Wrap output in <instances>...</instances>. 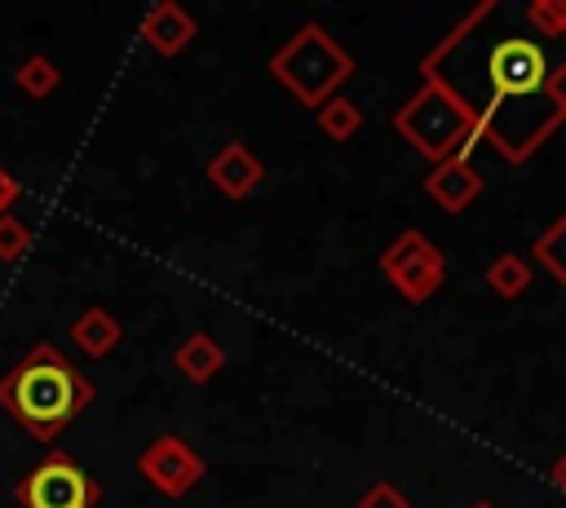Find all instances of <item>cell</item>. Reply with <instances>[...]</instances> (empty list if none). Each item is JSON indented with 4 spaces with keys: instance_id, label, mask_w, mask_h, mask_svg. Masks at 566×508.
Wrapping results in <instances>:
<instances>
[{
    "instance_id": "cell-2",
    "label": "cell",
    "mask_w": 566,
    "mask_h": 508,
    "mask_svg": "<svg viewBox=\"0 0 566 508\" xmlns=\"http://www.w3.org/2000/svg\"><path fill=\"white\" fill-rule=\"evenodd\" d=\"M500 106H473L442 71L420 66V88L394 110V133L402 141H411L416 155H424L429 163H442L451 155H464L486 137V128L495 124Z\"/></svg>"
},
{
    "instance_id": "cell-6",
    "label": "cell",
    "mask_w": 566,
    "mask_h": 508,
    "mask_svg": "<svg viewBox=\"0 0 566 508\" xmlns=\"http://www.w3.org/2000/svg\"><path fill=\"white\" fill-rule=\"evenodd\" d=\"M137 473H142V481H146L150 490H159V495H168V499H186V495L203 481L208 459H203L186 437L159 433V437L137 455Z\"/></svg>"
},
{
    "instance_id": "cell-22",
    "label": "cell",
    "mask_w": 566,
    "mask_h": 508,
    "mask_svg": "<svg viewBox=\"0 0 566 508\" xmlns=\"http://www.w3.org/2000/svg\"><path fill=\"white\" fill-rule=\"evenodd\" d=\"M548 486L566 495V451H562V455H557V459L548 464Z\"/></svg>"
},
{
    "instance_id": "cell-5",
    "label": "cell",
    "mask_w": 566,
    "mask_h": 508,
    "mask_svg": "<svg viewBox=\"0 0 566 508\" xmlns=\"http://www.w3.org/2000/svg\"><path fill=\"white\" fill-rule=\"evenodd\" d=\"M13 495L22 508H97L102 490L66 451H53L18 481Z\"/></svg>"
},
{
    "instance_id": "cell-1",
    "label": "cell",
    "mask_w": 566,
    "mask_h": 508,
    "mask_svg": "<svg viewBox=\"0 0 566 508\" xmlns=\"http://www.w3.org/2000/svg\"><path fill=\"white\" fill-rule=\"evenodd\" d=\"M93 380L53 340H35L0 375V411L13 415L35 442H53L80 411L93 406Z\"/></svg>"
},
{
    "instance_id": "cell-9",
    "label": "cell",
    "mask_w": 566,
    "mask_h": 508,
    "mask_svg": "<svg viewBox=\"0 0 566 508\" xmlns=\"http://www.w3.org/2000/svg\"><path fill=\"white\" fill-rule=\"evenodd\" d=\"M424 194L442 208V212H464L478 194H482V172L473 168V159H464V155H451V159H442V163H433L429 168V177H424Z\"/></svg>"
},
{
    "instance_id": "cell-21",
    "label": "cell",
    "mask_w": 566,
    "mask_h": 508,
    "mask_svg": "<svg viewBox=\"0 0 566 508\" xmlns=\"http://www.w3.org/2000/svg\"><path fill=\"white\" fill-rule=\"evenodd\" d=\"M18 194H22V186H18V177H13V172H9L4 163H0V216H4V212H9L13 203H18Z\"/></svg>"
},
{
    "instance_id": "cell-11",
    "label": "cell",
    "mask_w": 566,
    "mask_h": 508,
    "mask_svg": "<svg viewBox=\"0 0 566 508\" xmlns=\"http://www.w3.org/2000/svg\"><path fill=\"white\" fill-rule=\"evenodd\" d=\"M124 340V322L106 309V305H88L71 318V345L88 358H106L115 345Z\"/></svg>"
},
{
    "instance_id": "cell-4",
    "label": "cell",
    "mask_w": 566,
    "mask_h": 508,
    "mask_svg": "<svg viewBox=\"0 0 566 508\" xmlns=\"http://www.w3.org/2000/svg\"><path fill=\"white\" fill-rule=\"evenodd\" d=\"M380 274L394 283V292L407 305H424L438 296V287L447 283V256L442 247L424 234V230H402L385 252H380Z\"/></svg>"
},
{
    "instance_id": "cell-15",
    "label": "cell",
    "mask_w": 566,
    "mask_h": 508,
    "mask_svg": "<svg viewBox=\"0 0 566 508\" xmlns=\"http://www.w3.org/2000/svg\"><path fill=\"white\" fill-rule=\"evenodd\" d=\"M314 124H318V133H323L327 141H349V137L363 128V106L336 93V97H327V102L314 110Z\"/></svg>"
},
{
    "instance_id": "cell-17",
    "label": "cell",
    "mask_w": 566,
    "mask_h": 508,
    "mask_svg": "<svg viewBox=\"0 0 566 508\" xmlns=\"http://www.w3.org/2000/svg\"><path fill=\"white\" fill-rule=\"evenodd\" d=\"M526 22L548 40H557V35L566 40V0H531L526 4Z\"/></svg>"
},
{
    "instance_id": "cell-13",
    "label": "cell",
    "mask_w": 566,
    "mask_h": 508,
    "mask_svg": "<svg viewBox=\"0 0 566 508\" xmlns=\"http://www.w3.org/2000/svg\"><path fill=\"white\" fill-rule=\"evenodd\" d=\"M486 287L500 296V300H522L531 292V261L517 256V252H500L491 265H486Z\"/></svg>"
},
{
    "instance_id": "cell-3",
    "label": "cell",
    "mask_w": 566,
    "mask_h": 508,
    "mask_svg": "<svg viewBox=\"0 0 566 508\" xmlns=\"http://www.w3.org/2000/svg\"><path fill=\"white\" fill-rule=\"evenodd\" d=\"M270 75L301 102V106H323L327 97L340 93V84L354 75L349 49L323 27V22H301L274 53H270Z\"/></svg>"
},
{
    "instance_id": "cell-12",
    "label": "cell",
    "mask_w": 566,
    "mask_h": 508,
    "mask_svg": "<svg viewBox=\"0 0 566 508\" xmlns=\"http://www.w3.org/2000/svg\"><path fill=\"white\" fill-rule=\"evenodd\" d=\"M172 367L190 380V384H208L221 367H226V349L212 331H190L177 349H172Z\"/></svg>"
},
{
    "instance_id": "cell-16",
    "label": "cell",
    "mask_w": 566,
    "mask_h": 508,
    "mask_svg": "<svg viewBox=\"0 0 566 508\" xmlns=\"http://www.w3.org/2000/svg\"><path fill=\"white\" fill-rule=\"evenodd\" d=\"M57 84H62V71H57V62H53V57H44V53L22 57V62H18V71H13V88H18L22 97H35V102H44Z\"/></svg>"
},
{
    "instance_id": "cell-8",
    "label": "cell",
    "mask_w": 566,
    "mask_h": 508,
    "mask_svg": "<svg viewBox=\"0 0 566 508\" xmlns=\"http://www.w3.org/2000/svg\"><path fill=\"white\" fill-rule=\"evenodd\" d=\"M203 177L212 181L217 194H226V199H248V194L265 181V163L252 155L248 141H230V146H221V150L208 159Z\"/></svg>"
},
{
    "instance_id": "cell-23",
    "label": "cell",
    "mask_w": 566,
    "mask_h": 508,
    "mask_svg": "<svg viewBox=\"0 0 566 508\" xmlns=\"http://www.w3.org/2000/svg\"><path fill=\"white\" fill-rule=\"evenodd\" d=\"M469 508H495V504H491V499H473Z\"/></svg>"
},
{
    "instance_id": "cell-18",
    "label": "cell",
    "mask_w": 566,
    "mask_h": 508,
    "mask_svg": "<svg viewBox=\"0 0 566 508\" xmlns=\"http://www.w3.org/2000/svg\"><path fill=\"white\" fill-rule=\"evenodd\" d=\"M27 247H31V225H27L22 216L4 212V216H0V261L9 265V261H18Z\"/></svg>"
},
{
    "instance_id": "cell-10",
    "label": "cell",
    "mask_w": 566,
    "mask_h": 508,
    "mask_svg": "<svg viewBox=\"0 0 566 508\" xmlns=\"http://www.w3.org/2000/svg\"><path fill=\"white\" fill-rule=\"evenodd\" d=\"M142 40H146V49L150 53H159V57H177L195 35H199V27H195V18L177 4V0H159V4H150L146 13H142Z\"/></svg>"
},
{
    "instance_id": "cell-20",
    "label": "cell",
    "mask_w": 566,
    "mask_h": 508,
    "mask_svg": "<svg viewBox=\"0 0 566 508\" xmlns=\"http://www.w3.org/2000/svg\"><path fill=\"white\" fill-rule=\"evenodd\" d=\"M544 93H548V102H553V110H548V115L562 124V119H566V62H557V66L548 71Z\"/></svg>"
},
{
    "instance_id": "cell-14",
    "label": "cell",
    "mask_w": 566,
    "mask_h": 508,
    "mask_svg": "<svg viewBox=\"0 0 566 508\" xmlns=\"http://www.w3.org/2000/svg\"><path fill=\"white\" fill-rule=\"evenodd\" d=\"M531 261H535L553 283L566 287V212H557V216L548 221V230L535 234V243H531Z\"/></svg>"
},
{
    "instance_id": "cell-7",
    "label": "cell",
    "mask_w": 566,
    "mask_h": 508,
    "mask_svg": "<svg viewBox=\"0 0 566 508\" xmlns=\"http://www.w3.org/2000/svg\"><path fill=\"white\" fill-rule=\"evenodd\" d=\"M486 80H491V106L509 97H531L548 80V57L535 40H500L486 57Z\"/></svg>"
},
{
    "instance_id": "cell-19",
    "label": "cell",
    "mask_w": 566,
    "mask_h": 508,
    "mask_svg": "<svg viewBox=\"0 0 566 508\" xmlns=\"http://www.w3.org/2000/svg\"><path fill=\"white\" fill-rule=\"evenodd\" d=\"M354 508H411V499H407V490H402L398 481H371V486L358 495Z\"/></svg>"
}]
</instances>
